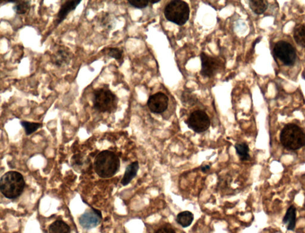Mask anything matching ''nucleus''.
Returning <instances> with one entry per match:
<instances>
[{"label":"nucleus","mask_w":305,"mask_h":233,"mask_svg":"<svg viewBox=\"0 0 305 233\" xmlns=\"http://www.w3.org/2000/svg\"><path fill=\"white\" fill-rule=\"evenodd\" d=\"M92 101L95 110L99 113L110 114L117 110L119 99L108 84H105L94 90Z\"/></svg>","instance_id":"nucleus-2"},{"label":"nucleus","mask_w":305,"mask_h":233,"mask_svg":"<svg viewBox=\"0 0 305 233\" xmlns=\"http://www.w3.org/2000/svg\"><path fill=\"white\" fill-rule=\"evenodd\" d=\"M160 1H161L160 0H158V1H153V0H149V2H150V3L152 4L158 3V2Z\"/></svg>","instance_id":"nucleus-28"},{"label":"nucleus","mask_w":305,"mask_h":233,"mask_svg":"<svg viewBox=\"0 0 305 233\" xmlns=\"http://www.w3.org/2000/svg\"><path fill=\"white\" fill-rule=\"evenodd\" d=\"M169 98L162 92H158L151 95L148 99L147 106L151 112L161 114L168 109Z\"/></svg>","instance_id":"nucleus-10"},{"label":"nucleus","mask_w":305,"mask_h":233,"mask_svg":"<svg viewBox=\"0 0 305 233\" xmlns=\"http://www.w3.org/2000/svg\"><path fill=\"white\" fill-rule=\"evenodd\" d=\"M128 2L132 7L136 9H143L147 7L149 3V0H129Z\"/></svg>","instance_id":"nucleus-25"},{"label":"nucleus","mask_w":305,"mask_h":233,"mask_svg":"<svg viewBox=\"0 0 305 233\" xmlns=\"http://www.w3.org/2000/svg\"><path fill=\"white\" fill-rule=\"evenodd\" d=\"M20 124L25 129V134L28 136L33 134L42 126L41 123L30 122L27 121H20Z\"/></svg>","instance_id":"nucleus-21"},{"label":"nucleus","mask_w":305,"mask_h":233,"mask_svg":"<svg viewBox=\"0 0 305 233\" xmlns=\"http://www.w3.org/2000/svg\"><path fill=\"white\" fill-rule=\"evenodd\" d=\"M304 207L305 208V203H304Z\"/></svg>","instance_id":"nucleus-29"},{"label":"nucleus","mask_w":305,"mask_h":233,"mask_svg":"<svg viewBox=\"0 0 305 233\" xmlns=\"http://www.w3.org/2000/svg\"><path fill=\"white\" fill-rule=\"evenodd\" d=\"M273 55L286 66H292L296 62V49L287 41H278L273 49Z\"/></svg>","instance_id":"nucleus-7"},{"label":"nucleus","mask_w":305,"mask_h":233,"mask_svg":"<svg viewBox=\"0 0 305 233\" xmlns=\"http://www.w3.org/2000/svg\"><path fill=\"white\" fill-rule=\"evenodd\" d=\"M72 58V53L68 47L57 46L52 55L51 62L57 67H63L70 64Z\"/></svg>","instance_id":"nucleus-11"},{"label":"nucleus","mask_w":305,"mask_h":233,"mask_svg":"<svg viewBox=\"0 0 305 233\" xmlns=\"http://www.w3.org/2000/svg\"><path fill=\"white\" fill-rule=\"evenodd\" d=\"M49 233H71L70 226L62 220L53 222L49 228Z\"/></svg>","instance_id":"nucleus-16"},{"label":"nucleus","mask_w":305,"mask_h":233,"mask_svg":"<svg viewBox=\"0 0 305 233\" xmlns=\"http://www.w3.org/2000/svg\"><path fill=\"white\" fill-rule=\"evenodd\" d=\"M15 3L13 10L18 15L25 14L31 7L30 1H11Z\"/></svg>","instance_id":"nucleus-20"},{"label":"nucleus","mask_w":305,"mask_h":233,"mask_svg":"<svg viewBox=\"0 0 305 233\" xmlns=\"http://www.w3.org/2000/svg\"><path fill=\"white\" fill-rule=\"evenodd\" d=\"M280 140L287 149L298 150L305 145V132L297 124L288 123L281 131Z\"/></svg>","instance_id":"nucleus-4"},{"label":"nucleus","mask_w":305,"mask_h":233,"mask_svg":"<svg viewBox=\"0 0 305 233\" xmlns=\"http://www.w3.org/2000/svg\"><path fill=\"white\" fill-rule=\"evenodd\" d=\"M25 187V179L22 175L18 172H8L0 179V191L9 199L19 197Z\"/></svg>","instance_id":"nucleus-3"},{"label":"nucleus","mask_w":305,"mask_h":233,"mask_svg":"<svg viewBox=\"0 0 305 233\" xmlns=\"http://www.w3.org/2000/svg\"><path fill=\"white\" fill-rule=\"evenodd\" d=\"M94 170L101 178H109L117 173L120 168V160L115 153L102 151L95 158Z\"/></svg>","instance_id":"nucleus-1"},{"label":"nucleus","mask_w":305,"mask_h":233,"mask_svg":"<svg viewBox=\"0 0 305 233\" xmlns=\"http://www.w3.org/2000/svg\"><path fill=\"white\" fill-rule=\"evenodd\" d=\"M236 153L241 161H248L250 160L251 155H249V145L246 142L237 143L235 145Z\"/></svg>","instance_id":"nucleus-19"},{"label":"nucleus","mask_w":305,"mask_h":233,"mask_svg":"<svg viewBox=\"0 0 305 233\" xmlns=\"http://www.w3.org/2000/svg\"><path fill=\"white\" fill-rule=\"evenodd\" d=\"M293 38L297 44L305 48V23L295 26L293 31Z\"/></svg>","instance_id":"nucleus-17"},{"label":"nucleus","mask_w":305,"mask_h":233,"mask_svg":"<svg viewBox=\"0 0 305 233\" xmlns=\"http://www.w3.org/2000/svg\"><path fill=\"white\" fill-rule=\"evenodd\" d=\"M123 50L117 48V47H111V48L108 49V55L116 60H121L123 59Z\"/></svg>","instance_id":"nucleus-23"},{"label":"nucleus","mask_w":305,"mask_h":233,"mask_svg":"<svg viewBox=\"0 0 305 233\" xmlns=\"http://www.w3.org/2000/svg\"><path fill=\"white\" fill-rule=\"evenodd\" d=\"M155 233H176V232L171 227H162L156 230Z\"/></svg>","instance_id":"nucleus-26"},{"label":"nucleus","mask_w":305,"mask_h":233,"mask_svg":"<svg viewBox=\"0 0 305 233\" xmlns=\"http://www.w3.org/2000/svg\"><path fill=\"white\" fill-rule=\"evenodd\" d=\"M185 122L188 128L197 134L206 132L211 126L210 118L202 110L193 111Z\"/></svg>","instance_id":"nucleus-8"},{"label":"nucleus","mask_w":305,"mask_h":233,"mask_svg":"<svg viewBox=\"0 0 305 233\" xmlns=\"http://www.w3.org/2000/svg\"><path fill=\"white\" fill-rule=\"evenodd\" d=\"M201 62V76L211 78L221 73L225 68V62L221 58L212 57L205 52L200 54Z\"/></svg>","instance_id":"nucleus-6"},{"label":"nucleus","mask_w":305,"mask_h":233,"mask_svg":"<svg viewBox=\"0 0 305 233\" xmlns=\"http://www.w3.org/2000/svg\"><path fill=\"white\" fill-rule=\"evenodd\" d=\"M139 169V163L137 161L130 164L126 167L124 175L121 181V184L123 186H126L135 176H137V172Z\"/></svg>","instance_id":"nucleus-14"},{"label":"nucleus","mask_w":305,"mask_h":233,"mask_svg":"<svg viewBox=\"0 0 305 233\" xmlns=\"http://www.w3.org/2000/svg\"><path fill=\"white\" fill-rule=\"evenodd\" d=\"M283 224L285 225L288 231H294L296 225V208L293 205L290 206L286 211Z\"/></svg>","instance_id":"nucleus-13"},{"label":"nucleus","mask_w":305,"mask_h":233,"mask_svg":"<svg viewBox=\"0 0 305 233\" xmlns=\"http://www.w3.org/2000/svg\"><path fill=\"white\" fill-rule=\"evenodd\" d=\"M249 7L256 15L263 14L269 7V2L265 0H251L249 2Z\"/></svg>","instance_id":"nucleus-15"},{"label":"nucleus","mask_w":305,"mask_h":233,"mask_svg":"<svg viewBox=\"0 0 305 233\" xmlns=\"http://www.w3.org/2000/svg\"><path fill=\"white\" fill-rule=\"evenodd\" d=\"M194 220L193 214L190 211H184L178 214L176 221L178 224L183 228H187L191 226Z\"/></svg>","instance_id":"nucleus-18"},{"label":"nucleus","mask_w":305,"mask_h":233,"mask_svg":"<svg viewBox=\"0 0 305 233\" xmlns=\"http://www.w3.org/2000/svg\"><path fill=\"white\" fill-rule=\"evenodd\" d=\"M189 5L181 0H173L167 4L164 9V15L169 22L182 26L189 20Z\"/></svg>","instance_id":"nucleus-5"},{"label":"nucleus","mask_w":305,"mask_h":233,"mask_svg":"<svg viewBox=\"0 0 305 233\" xmlns=\"http://www.w3.org/2000/svg\"><path fill=\"white\" fill-rule=\"evenodd\" d=\"M100 24L103 28L112 29L113 27L112 19L109 14L105 13L100 18Z\"/></svg>","instance_id":"nucleus-24"},{"label":"nucleus","mask_w":305,"mask_h":233,"mask_svg":"<svg viewBox=\"0 0 305 233\" xmlns=\"http://www.w3.org/2000/svg\"><path fill=\"white\" fill-rule=\"evenodd\" d=\"M181 100L183 104L188 105H194L198 101L197 97L192 94V92H183L181 95Z\"/></svg>","instance_id":"nucleus-22"},{"label":"nucleus","mask_w":305,"mask_h":233,"mask_svg":"<svg viewBox=\"0 0 305 233\" xmlns=\"http://www.w3.org/2000/svg\"><path fill=\"white\" fill-rule=\"evenodd\" d=\"M211 166L209 165H204L201 168V172H204V173H206L207 171L210 170Z\"/></svg>","instance_id":"nucleus-27"},{"label":"nucleus","mask_w":305,"mask_h":233,"mask_svg":"<svg viewBox=\"0 0 305 233\" xmlns=\"http://www.w3.org/2000/svg\"><path fill=\"white\" fill-rule=\"evenodd\" d=\"M82 214L79 218V223L84 229L90 230L97 227L102 219L101 211L91 208Z\"/></svg>","instance_id":"nucleus-9"},{"label":"nucleus","mask_w":305,"mask_h":233,"mask_svg":"<svg viewBox=\"0 0 305 233\" xmlns=\"http://www.w3.org/2000/svg\"><path fill=\"white\" fill-rule=\"evenodd\" d=\"M81 2V0L66 1L62 4L57 13L55 21V26H58L64 21L71 12L74 11Z\"/></svg>","instance_id":"nucleus-12"}]
</instances>
